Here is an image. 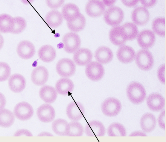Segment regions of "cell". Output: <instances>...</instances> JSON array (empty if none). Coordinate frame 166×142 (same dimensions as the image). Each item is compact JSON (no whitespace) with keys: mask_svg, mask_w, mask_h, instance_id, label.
<instances>
[{"mask_svg":"<svg viewBox=\"0 0 166 142\" xmlns=\"http://www.w3.org/2000/svg\"><path fill=\"white\" fill-rule=\"evenodd\" d=\"M127 94L130 100L133 103L138 104L142 103L146 97V93L144 86L137 82H131L128 86Z\"/></svg>","mask_w":166,"mask_h":142,"instance_id":"obj_1","label":"cell"},{"mask_svg":"<svg viewBox=\"0 0 166 142\" xmlns=\"http://www.w3.org/2000/svg\"><path fill=\"white\" fill-rule=\"evenodd\" d=\"M123 10L118 7L113 6L108 8L104 13V19L106 23L111 26L120 24L124 19Z\"/></svg>","mask_w":166,"mask_h":142,"instance_id":"obj_2","label":"cell"},{"mask_svg":"<svg viewBox=\"0 0 166 142\" xmlns=\"http://www.w3.org/2000/svg\"><path fill=\"white\" fill-rule=\"evenodd\" d=\"M62 41L64 50L69 53H75L79 49L81 44L80 37L77 34L73 32L65 34L63 37Z\"/></svg>","mask_w":166,"mask_h":142,"instance_id":"obj_3","label":"cell"},{"mask_svg":"<svg viewBox=\"0 0 166 142\" xmlns=\"http://www.w3.org/2000/svg\"><path fill=\"white\" fill-rule=\"evenodd\" d=\"M135 61L138 67L145 71L150 69L154 64V59L151 53L146 49H141L137 52Z\"/></svg>","mask_w":166,"mask_h":142,"instance_id":"obj_4","label":"cell"},{"mask_svg":"<svg viewBox=\"0 0 166 142\" xmlns=\"http://www.w3.org/2000/svg\"><path fill=\"white\" fill-rule=\"evenodd\" d=\"M76 65L71 59L64 58L60 60L56 64V70L60 76L68 78L73 75L76 71Z\"/></svg>","mask_w":166,"mask_h":142,"instance_id":"obj_5","label":"cell"},{"mask_svg":"<svg viewBox=\"0 0 166 142\" xmlns=\"http://www.w3.org/2000/svg\"><path fill=\"white\" fill-rule=\"evenodd\" d=\"M120 102L114 97H109L105 100L101 106V110L105 115L110 117L117 115L121 109Z\"/></svg>","mask_w":166,"mask_h":142,"instance_id":"obj_6","label":"cell"},{"mask_svg":"<svg viewBox=\"0 0 166 142\" xmlns=\"http://www.w3.org/2000/svg\"><path fill=\"white\" fill-rule=\"evenodd\" d=\"M85 73L87 77L92 81H97L100 80L104 74L103 66L95 61L91 62L86 66Z\"/></svg>","mask_w":166,"mask_h":142,"instance_id":"obj_7","label":"cell"},{"mask_svg":"<svg viewBox=\"0 0 166 142\" xmlns=\"http://www.w3.org/2000/svg\"><path fill=\"white\" fill-rule=\"evenodd\" d=\"M13 113L14 115L19 120L22 121L26 120L32 117L33 114V110L29 103L22 102L16 105Z\"/></svg>","mask_w":166,"mask_h":142,"instance_id":"obj_8","label":"cell"},{"mask_svg":"<svg viewBox=\"0 0 166 142\" xmlns=\"http://www.w3.org/2000/svg\"><path fill=\"white\" fill-rule=\"evenodd\" d=\"M85 109L83 105L79 102H70L66 108V113L68 118L74 121H78L83 117Z\"/></svg>","mask_w":166,"mask_h":142,"instance_id":"obj_9","label":"cell"},{"mask_svg":"<svg viewBox=\"0 0 166 142\" xmlns=\"http://www.w3.org/2000/svg\"><path fill=\"white\" fill-rule=\"evenodd\" d=\"M148 10L144 7L139 6L136 7L132 12L131 19L133 22L139 26L146 24L150 19Z\"/></svg>","mask_w":166,"mask_h":142,"instance_id":"obj_10","label":"cell"},{"mask_svg":"<svg viewBox=\"0 0 166 142\" xmlns=\"http://www.w3.org/2000/svg\"><path fill=\"white\" fill-rule=\"evenodd\" d=\"M16 51L20 58L27 60L31 58L34 56L35 53V48L31 42L27 40H23L18 44Z\"/></svg>","mask_w":166,"mask_h":142,"instance_id":"obj_11","label":"cell"},{"mask_svg":"<svg viewBox=\"0 0 166 142\" xmlns=\"http://www.w3.org/2000/svg\"><path fill=\"white\" fill-rule=\"evenodd\" d=\"M137 41L138 44L144 49L151 47L155 41V35L152 31L145 29L140 32L137 35Z\"/></svg>","mask_w":166,"mask_h":142,"instance_id":"obj_12","label":"cell"},{"mask_svg":"<svg viewBox=\"0 0 166 142\" xmlns=\"http://www.w3.org/2000/svg\"><path fill=\"white\" fill-rule=\"evenodd\" d=\"M85 11L87 15L92 17L100 16L105 12V6L103 3L100 0H90L87 3Z\"/></svg>","mask_w":166,"mask_h":142,"instance_id":"obj_13","label":"cell"},{"mask_svg":"<svg viewBox=\"0 0 166 142\" xmlns=\"http://www.w3.org/2000/svg\"><path fill=\"white\" fill-rule=\"evenodd\" d=\"M85 132L88 136L98 137L104 136L106 131L105 127L101 122L97 120H93L86 125Z\"/></svg>","mask_w":166,"mask_h":142,"instance_id":"obj_14","label":"cell"},{"mask_svg":"<svg viewBox=\"0 0 166 142\" xmlns=\"http://www.w3.org/2000/svg\"><path fill=\"white\" fill-rule=\"evenodd\" d=\"M37 116L41 121L44 123H49L54 119L55 112L53 107L49 104H43L37 109Z\"/></svg>","mask_w":166,"mask_h":142,"instance_id":"obj_15","label":"cell"},{"mask_svg":"<svg viewBox=\"0 0 166 142\" xmlns=\"http://www.w3.org/2000/svg\"><path fill=\"white\" fill-rule=\"evenodd\" d=\"M48 72L44 66H39L32 71L31 75L32 82L37 86H42L45 84L48 78Z\"/></svg>","mask_w":166,"mask_h":142,"instance_id":"obj_16","label":"cell"},{"mask_svg":"<svg viewBox=\"0 0 166 142\" xmlns=\"http://www.w3.org/2000/svg\"><path fill=\"white\" fill-rule=\"evenodd\" d=\"M92 57V52L90 49L83 48L79 49L74 53L73 59L78 65L84 66L91 62Z\"/></svg>","mask_w":166,"mask_h":142,"instance_id":"obj_17","label":"cell"},{"mask_svg":"<svg viewBox=\"0 0 166 142\" xmlns=\"http://www.w3.org/2000/svg\"><path fill=\"white\" fill-rule=\"evenodd\" d=\"M26 84L24 77L18 73L12 75L8 81L9 88L12 91L15 93L22 92L25 88Z\"/></svg>","mask_w":166,"mask_h":142,"instance_id":"obj_18","label":"cell"},{"mask_svg":"<svg viewBox=\"0 0 166 142\" xmlns=\"http://www.w3.org/2000/svg\"><path fill=\"white\" fill-rule=\"evenodd\" d=\"M147 103L150 110L157 111L163 108L165 106V100L160 94L154 93L148 96L147 99Z\"/></svg>","mask_w":166,"mask_h":142,"instance_id":"obj_19","label":"cell"},{"mask_svg":"<svg viewBox=\"0 0 166 142\" xmlns=\"http://www.w3.org/2000/svg\"><path fill=\"white\" fill-rule=\"evenodd\" d=\"M109 37L111 42L117 46L123 45L127 40L122 26L119 25L114 26L111 29Z\"/></svg>","mask_w":166,"mask_h":142,"instance_id":"obj_20","label":"cell"},{"mask_svg":"<svg viewBox=\"0 0 166 142\" xmlns=\"http://www.w3.org/2000/svg\"><path fill=\"white\" fill-rule=\"evenodd\" d=\"M117 56L118 60L125 64L130 63L134 59L135 52L131 47L127 45L120 46L117 52Z\"/></svg>","mask_w":166,"mask_h":142,"instance_id":"obj_21","label":"cell"},{"mask_svg":"<svg viewBox=\"0 0 166 142\" xmlns=\"http://www.w3.org/2000/svg\"><path fill=\"white\" fill-rule=\"evenodd\" d=\"M57 92L61 95H67L71 92L74 88L72 81L68 78H62L59 79L55 85Z\"/></svg>","mask_w":166,"mask_h":142,"instance_id":"obj_22","label":"cell"},{"mask_svg":"<svg viewBox=\"0 0 166 142\" xmlns=\"http://www.w3.org/2000/svg\"><path fill=\"white\" fill-rule=\"evenodd\" d=\"M113 54L111 50L106 46H101L95 51V57L99 63L106 64L110 62L113 58Z\"/></svg>","mask_w":166,"mask_h":142,"instance_id":"obj_23","label":"cell"},{"mask_svg":"<svg viewBox=\"0 0 166 142\" xmlns=\"http://www.w3.org/2000/svg\"><path fill=\"white\" fill-rule=\"evenodd\" d=\"M39 94L42 100L49 104L54 102L57 96L56 89L53 87L48 85L42 87L39 90Z\"/></svg>","mask_w":166,"mask_h":142,"instance_id":"obj_24","label":"cell"},{"mask_svg":"<svg viewBox=\"0 0 166 142\" xmlns=\"http://www.w3.org/2000/svg\"><path fill=\"white\" fill-rule=\"evenodd\" d=\"M80 13L78 7L73 3H67L63 5L62 9V16L67 22L73 20Z\"/></svg>","mask_w":166,"mask_h":142,"instance_id":"obj_25","label":"cell"},{"mask_svg":"<svg viewBox=\"0 0 166 142\" xmlns=\"http://www.w3.org/2000/svg\"><path fill=\"white\" fill-rule=\"evenodd\" d=\"M38 54L39 58L43 61L49 63L53 61L56 55L55 49L49 45L42 46L39 49Z\"/></svg>","mask_w":166,"mask_h":142,"instance_id":"obj_26","label":"cell"},{"mask_svg":"<svg viewBox=\"0 0 166 142\" xmlns=\"http://www.w3.org/2000/svg\"><path fill=\"white\" fill-rule=\"evenodd\" d=\"M47 24L52 28H57L62 24L63 17L61 13L57 10H53L48 12L45 17Z\"/></svg>","mask_w":166,"mask_h":142,"instance_id":"obj_27","label":"cell"},{"mask_svg":"<svg viewBox=\"0 0 166 142\" xmlns=\"http://www.w3.org/2000/svg\"><path fill=\"white\" fill-rule=\"evenodd\" d=\"M156 119L152 113H147L141 117L140 124L142 130L144 132L149 133L153 131L156 125Z\"/></svg>","mask_w":166,"mask_h":142,"instance_id":"obj_28","label":"cell"},{"mask_svg":"<svg viewBox=\"0 0 166 142\" xmlns=\"http://www.w3.org/2000/svg\"><path fill=\"white\" fill-rule=\"evenodd\" d=\"M14 24V18L6 13L0 15V31L1 33H11Z\"/></svg>","mask_w":166,"mask_h":142,"instance_id":"obj_29","label":"cell"},{"mask_svg":"<svg viewBox=\"0 0 166 142\" xmlns=\"http://www.w3.org/2000/svg\"><path fill=\"white\" fill-rule=\"evenodd\" d=\"M68 123L66 120L57 119L54 121L52 124L53 131L57 135L60 136L67 135Z\"/></svg>","mask_w":166,"mask_h":142,"instance_id":"obj_30","label":"cell"},{"mask_svg":"<svg viewBox=\"0 0 166 142\" xmlns=\"http://www.w3.org/2000/svg\"><path fill=\"white\" fill-rule=\"evenodd\" d=\"M86 24V18L81 13L73 20L67 22L68 28L73 32H78L83 30L85 27Z\"/></svg>","mask_w":166,"mask_h":142,"instance_id":"obj_31","label":"cell"},{"mask_svg":"<svg viewBox=\"0 0 166 142\" xmlns=\"http://www.w3.org/2000/svg\"><path fill=\"white\" fill-rule=\"evenodd\" d=\"M15 120L14 114L10 111L6 109H1L0 112V125L4 128L11 126Z\"/></svg>","mask_w":166,"mask_h":142,"instance_id":"obj_32","label":"cell"},{"mask_svg":"<svg viewBox=\"0 0 166 142\" xmlns=\"http://www.w3.org/2000/svg\"><path fill=\"white\" fill-rule=\"evenodd\" d=\"M121 26L127 40H133L137 36L138 29L137 26L134 23L127 22Z\"/></svg>","mask_w":166,"mask_h":142,"instance_id":"obj_33","label":"cell"},{"mask_svg":"<svg viewBox=\"0 0 166 142\" xmlns=\"http://www.w3.org/2000/svg\"><path fill=\"white\" fill-rule=\"evenodd\" d=\"M107 133L109 136H126V131L124 127L118 123L111 124L107 129Z\"/></svg>","mask_w":166,"mask_h":142,"instance_id":"obj_34","label":"cell"},{"mask_svg":"<svg viewBox=\"0 0 166 142\" xmlns=\"http://www.w3.org/2000/svg\"><path fill=\"white\" fill-rule=\"evenodd\" d=\"M84 129L81 124L77 121H72L68 123L67 136L79 137L83 135Z\"/></svg>","mask_w":166,"mask_h":142,"instance_id":"obj_35","label":"cell"},{"mask_svg":"<svg viewBox=\"0 0 166 142\" xmlns=\"http://www.w3.org/2000/svg\"><path fill=\"white\" fill-rule=\"evenodd\" d=\"M152 28L154 32L161 37L165 36V18L164 17H158L153 21Z\"/></svg>","mask_w":166,"mask_h":142,"instance_id":"obj_36","label":"cell"},{"mask_svg":"<svg viewBox=\"0 0 166 142\" xmlns=\"http://www.w3.org/2000/svg\"><path fill=\"white\" fill-rule=\"evenodd\" d=\"M14 21L13 27L11 33L17 34L23 32L27 25L25 19L22 17L18 16L14 17Z\"/></svg>","mask_w":166,"mask_h":142,"instance_id":"obj_37","label":"cell"},{"mask_svg":"<svg viewBox=\"0 0 166 142\" xmlns=\"http://www.w3.org/2000/svg\"><path fill=\"white\" fill-rule=\"evenodd\" d=\"M11 70L9 65L6 63H0V81L1 82L6 80L10 75Z\"/></svg>","mask_w":166,"mask_h":142,"instance_id":"obj_38","label":"cell"},{"mask_svg":"<svg viewBox=\"0 0 166 142\" xmlns=\"http://www.w3.org/2000/svg\"><path fill=\"white\" fill-rule=\"evenodd\" d=\"M65 1L63 0H48L46 1V3L49 8L55 10L60 7L64 4Z\"/></svg>","mask_w":166,"mask_h":142,"instance_id":"obj_39","label":"cell"},{"mask_svg":"<svg viewBox=\"0 0 166 142\" xmlns=\"http://www.w3.org/2000/svg\"><path fill=\"white\" fill-rule=\"evenodd\" d=\"M165 66L164 64L160 66L158 71V77L160 82L164 84L165 83Z\"/></svg>","mask_w":166,"mask_h":142,"instance_id":"obj_40","label":"cell"},{"mask_svg":"<svg viewBox=\"0 0 166 142\" xmlns=\"http://www.w3.org/2000/svg\"><path fill=\"white\" fill-rule=\"evenodd\" d=\"M14 136H33V135L27 129H22L18 130L14 133Z\"/></svg>","mask_w":166,"mask_h":142,"instance_id":"obj_41","label":"cell"},{"mask_svg":"<svg viewBox=\"0 0 166 142\" xmlns=\"http://www.w3.org/2000/svg\"><path fill=\"white\" fill-rule=\"evenodd\" d=\"M158 123L160 127L164 129H165V110L162 111L158 118Z\"/></svg>","mask_w":166,"mask_h":142,"instance_id":"obj_42","label":"cell"},{"mask_svg":"<svg viewBox=\"0 0 166 142\" xmlns=\"http://www.w3.org/2000/svg\"><path fill=\"white\" fill-rule=\"evenodd\" d=\"M141 3L145 7L150 8L152 7L156 4V0H141Z\"/></svg>","mask_w":166,"mask_h":142,"instance_id":"obj_43","label":"cell"},{"mask_svg":"<svg viewBox=\"0 0 166 142\" xmlns=\"http://www.w3.org/2000/svg\"><path fill=\"white\" fill-rule=\"evenodd\" d=\"M139 0H122L121 1L126 6L132 7L136 6L138 3Z\"/></svg>","mask_w":166,"mask_h":142,"instance_id":"obj_44","label":"cell"},{"mask_svg":"<svg viewBox=\"0 0 166 142\" xmlns=\"http://www.w3.org/2000/svg\"><path fill=\"white\" fill-rule=\"evenodd\" d=\"M130 136H147L146 134L143 132L140 131H135L133 132L131 134Z\"/></svg>","mask_w":166,"mask_h":142,"instance_id":"obj_45","label":"cell"},{"mask_svg":"<svg viewBox=\"0 0 166 142\" xmlns=\"http://www.w3.org/2000/svg\"><path fill=\"white\" fill-rule=\"evenodd\" d=\"M38 136H53V135L51 133L47 132H43L39 134Z\"/></svg>","mask_w":166,"mask_h":142,"instance_id":"obj_46","label":"cell"},{"mask_svg":"<svg viewBox=\"0 0 166 142\" xmlns=\"http://www.w3.org/2000/svg\"><path fill=\"white\" fill-rule=\"evenodd\" d=\"M104 4L107 6H110L113 5L115 3V1H103Z\"/></svg>","mask_w":166,"mask_h":142,"instance_id":"obj_47","label":"cell"}]
</instances>
